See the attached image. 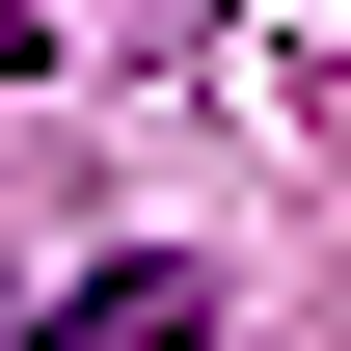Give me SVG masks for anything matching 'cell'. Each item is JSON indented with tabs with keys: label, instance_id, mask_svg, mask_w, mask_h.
<instances>
[{
	"label": "cell",
	"instance_id": "cell-1",
	"mask_svg": "<svg viewBox=\"0 0 351 351\" xmlns=\"http://www.w3.org/2000/svg\"><path fill=\"white\" fill-rule=\"evenodd\" d=\"M217 324V270L189 243H135V270H54V298H0V351H189Z\"/></svg>",
	"mask_w": 351,
	"mask_h": 351
}]
</instances>
